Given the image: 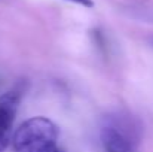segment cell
I'll use <instances>...</instances> for the list:
<instances>
[{"instance_id":"cell-3","label":"cell","mask_w":153,"mask_h":152,"mask_svg":"<svg viewBox=\"0 0 153 152\" xmlns=\"http://www.w3.org/2000/svg\"><path fill=\"white\" fill-rule=\"evenodd\" d=\"M22 90L19 87L0 96V152H6L10 142L13 121L19 107Z\"/></svg>"},{"instance_id":"cell-1","label":"cell","mask_w":153,"mask_h":152,"mask_svg":"<svg viewBox=\"0 0 153 152\" xmlns=\"http://www.w3.org/2000/svg\"><path fill=\"white\" fill-rule=\"evenodd\" d=\"M141 131V124L135 116L114 112L102 121L101 142L107 152H137Z\"/></svg>"},{"instance_id":"cell-2","label":"cell","mask_w":153,"mask_h":152,"mask_svg":"<svg viewBox=\"0 0 153 152\" xmlns=\"http://www.w3.org/2000/svg\"><path fill=\"white\" fill-rule=\"evenodd\" d=\"M58 128L49 118L34 116L24 121L12 136L15 152H45L56 145Z\"/></svg>"},{"instance_id":"cell-4","label":"cell","mask_w":153,"mask_h":152,"mask_svg":"<svg viewBox=\"0 0 153 152\" xmlns=\"http://www.w3.org/2000/svg\"><path fill=\"white\" fill-rule=\"evenodd\" d=\"M67 1H71V3H76V4H80V6H85V7H92L94 6L92 0H67Z\"/></svg>"},{"instance_id":"cell-5","label":"cell","mask_w":153,"mask_h":152,"mask_svg":"<svg viewBox=\"0 0 153 152\" xmlns=\"http://www.w3.org/2000/svg\"><path fill=\"white\" fill-rule=\"evenodd\" d=\"M45 152H64V151H61V149H59L56 145H53V146H51V148H48Z\"/></svg>"}]
</instances>
